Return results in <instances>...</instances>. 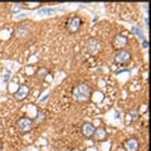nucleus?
I'll use <instances>...</instances> for the list:
<instances>
[{
  "instance_id": "f257e3e1",
  "label": "nucleus",
  "mask_w": 151,
  "mask_h": 151,
  "mask_svg": "<svg viewBox=\"0 0 151 151\" xmlns=\"http://www.w3.org/2000/svg\"><path fill=\"white\" fill-rule=\"evenodd\" d=\"M91 93L92 90L91 87L86 85V83H81V85L76 86V88L73 90V96L77 101H81V102H85L91 98Z\"/></svg>"
},
{
  "instance_id": "f03ea898",
  "label": "nucleus",
  "mask_w": 151,
  "mask_h": 151,
  "mask_svg": "<svg viewBox=\"0 0 151 151\" xmlns=\"http://www.w3.org/2000/svg\"><path fill=\"white\" fill-rule=\"evenodd\" d=\"M82 27V20L78 18V16H73L71 18L66 24V28L69 33H77Z\"/></svg>"
},
{
  "instance_id": "7ed1b4c3",
  "label": "nucleus",
  "mask_w": 151,
  "mask_h": 151,
  "mask_svg": "<svg viewBox=\"0 0 151 151\" xmlns=\"http://www.w3.org/2000/svg\"><path fill=\"white\" fill-rule=\"evenodd\" d=\"M33 126H34V121L24 117V119H20L18 121L16 127H18V130L20 132H28V131H30V130L33 128Z\"/></svg>"
},
{
  "instance_id": "20e7f679",
  "label": "nucleus",
  "mask_w": 151,
  "mask_h": 151,
  "mask_svg": "<svg viewBox=\"0 0 151 151\" xmlns=\"http://www.w3.org/2000/svg\"><path fill=\"white\" fill-rule=\"evenodd\" d=\"M115 61L117 63H121V64H126L131 61V53L127 50H119L115 56Z\"/></svg>"
},
{
  "instance_id": "39448f33",
  "label": "nucleus",
  "mask_w": 151,
  "mask_h": 151,
  "mask_svg": "<svg viewBox=\"0 0 151 151\" xmlns=\"http://www.w3.org/2000/svg\"><path fill=\"white\" fill-rule=\"evenodd\" d=\"M28 93H29V87L23 85V86H20L18 88V91L14 93V98L18 99V101H23L28 96Z\"/></svg>"
},
{
  "instance_id": "423d86ee",
  "label": "nucleus",
  "mask_w": 151,
  "mask_h": 151,
  "mask_svg": "<svg viewBox=\"0 0 151 151\" xmlns=\"http://www.w3.org/2000/svg\"><path fill=\"white\" fill-rule=\"evenodd\" d=\"M125 150L126 151H137L138 150V146H140V145H138V141L136 140V138H128V140L127 141H126L125 142Z\"/></svg>"
},
{
  "instance_id": "0eeeda50",
  "label": "nucleus",
  "mask_w": 151,
  "mask_h": 151,
  "mask_svg": "<svg viewBox=\"0 0 151 151\" xmlns=\"http://www.w3.org/2000/svg\"><path fill=\"white\" fill-rule=\"evenodd\" d=\"M113 45H115V48H117V49L126 47V45H127V38L123 35H116L115 39H113Z\"/></svg>"
},
{
  "instance_id": "6e6552de",
  "label": "nucleus",
  "mask_w": 151,
  "mask_h": 151,
  "mask_svg": "<svg viewBox=\"0 0 151 151\" xmlns=\"http://www.w3.org/2000/svg\"><path fill=\"white\" fill-rule=\"evenodd\" d=\"M93 137H95V140H96V141H104V140H106V137H107L106 130H104L103 127L96 128V130H95V132H93Z\"/></svg>"
},
{
  "instance_id": "1a4fd4ad",
  "label": "nucleus",
  "mask_w": 151,
  "mask_h": 151,
  "mask_svg": "<svg viewBox=\"0 0 151 151\" xmlns=\"http://www.w3.org/2000/svg\"><path fill=\"white\" fill-rule=\"evenodd\" d=\"M95 130H96V127L92 123H85L83 125V127H82V132H83V135H85L86 137H92L93 136Z\"/></svg>"
},
{
  "instance_id": "9d476101",
  "label": "nucleus",
  "mask_w": 151,
  "mask_h": 151,
  "mask_svg": "<svg viewBox=\"0 0 151 151\" xmlns=\"http://www.w3.org/2000/svg\"><path fill=\"white\" fill-rule=\"evenodd\" d=\"M48 73H49V71H48L47 68H40V69L37 72V76H38L39 78L43 79V78L45 77V76H48Z\"/></svg>"
},
{
  "instance_id": "9b49d317",
  "label": "nucleus",
  "mask_w": 151,
  "mask_h": 151,
  "mask_svg": "<svg viewBox=\"0 0 151 151\" xmlns=\"http://www.w3.org/2000/svg\"><path fill=\"white\" fill-rule=\"evenodd\" d=\"M44 116H45V113H43V112L39 113V115H38V119H37L38 122H42V121L44 120Z\"/></svg>"
},
{
  "instance_id": "f8f14e48",
  "label": "nucleus",
  "mask_w": 151,
  "mask_h": 151,
  "mask_svg": "<svg viewBox=\"0 0 151 151\" xmlns=\"http://www.w3.org/2000/svg\"><path fill=\"white\" fill-rule=\"evenodd\" d=\"M132 32H135V33H136V34H137L138 37H140V38H141V39H142V33H141L140 30H138V29H136V28H132Z\"/></svg>"
},
{
  "instance_id": "ddd939ff",
  "label": "nucleus",
  "mask_w": 151,
  "mask_h": 151,
  "mask_svg": "<svg viewBox=\"0 0 151 151\" xmlns=\"http://www.w3.org/2000/svg\"><path fill=\"white\" fill-rule=\"evenodd\" d=\"M131 116H132V120H137V117H138L137 116V112H132Z\"/></svg>"
},
{
  "instance_id": "4468645a",
  "label": "nucleus",
  "mask_w": 151,
  "mask_h": 151,
  "mask_svg": "<svg viewBox=\"0 0 151 151\" xmlns=\"http://www.w3.org/2000/svg\"><path fill=\"white\" fill-rule=\"evenodd\" d=\"M1 146H3V144H1V142H0V150H1Z\"/></svg>"
}]
</instances>
